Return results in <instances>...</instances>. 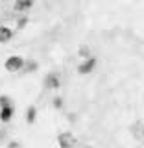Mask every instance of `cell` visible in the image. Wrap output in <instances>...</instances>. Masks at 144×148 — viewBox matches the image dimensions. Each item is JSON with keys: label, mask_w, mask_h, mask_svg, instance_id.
Returning a JSON list of instances; mask_svg holds the SVG:
<instances>
[{"label": "cell", "mask_w": 144, "mask_h": 148, "mask_svg": "<svg viewBox=\"0 0 144 148\" xmlns=\"http://www.w3.org/2000/svg\"><path fill=\"white\" fill-rule=\"evenodd\" d=\"M24 58H20V56H9L6 59V63H4V67H6L8 72H18L24 69Z\"/></svg>", "instance_id": "6da1fadb"}, {"label": "cell", "mask_w": 144, "mask_h": 148, "mask_svg": "<svg viewBox=\"0 0 144 148\" xmlns=\"http://www.w3.org/2000/svg\"><path fill=\"white\" fill-rule=\"evenodd\" d=\"M57 143H59L61 148H74V145H76V137H74V133H70V132H63V133H59Z\"/></svg>", "instance_id": "7a4b0ae2"}, {"label": "cell", "mask_w": 144, "mask_h": 148, "mask_svg": "<svg viewBox=\"0 0 144 148\" xmlns=\"http://www.w3.org/2000/svg\"><path fill=\"white\" fill-rule=\"evenodd\" d=\"M94 67H96V58L91 56L89 59H83V63L78 67V72H80V74H89V72L94 71Z\"/></svg>", "instance_id": "3957f363"}, {"label": "cell", "mask_w": 144, "mask_h": 148, "mask_svg": "<svg viewBox=\"0 0 144 148\" xmlns=\"http://www.w3.org/2000/svg\"><path fill=\"white\" fill-rule=\"evenodd\" d=\"M44 85L48 87V89H57V87L61 85V80H59V74H55V72H50V74H46V78H44Z\"/></svg>", "instance_id": "277c9868"}, {"label": "cell", "mask_w": 144, "mask_h": 148, "mask_svg": "<svg viewBox=\"0 0 144 148\" xmlns=\"http://www.w3.org/2000/svg\"><path fill=\"white\" fill-rule=\"evenodd\" d=\"M13 39V30L9 26H0V43H8Z\"/></svg>", "instance_id": "5b68a950"}, {"label": "cell", "mask_w": 144, "mask_h": 148, "mask_svg": "<svg viewBox=\"0 0 144 148\" xmlns=\"http://www.w3.org/2000/svg\"><path fill=\"white\" fill-rule=\"evenodd\" d=\"M31 6H33V2H31V0H18V2L13 4V9L18 11V13H22V11H28Z\"/></svg>", "instance_id": "8992f818"}, {"label": "cell", "mask_w": 144, "mask_h": 148, "mask_svg": "<svg viewBox=\"0 0 144 148\" xmlns=\"http://www.w3.org/2000/svg\"><path fill=\"white\" fill-rule=\"evenodd\" d=\"M13 117V108L9 106V108H0V120L2 122H8V120H11Z\"/></svg>", "instance_id": "52a82bcc"}, {"label": "cell", "mask_w": 144, "mask_h": 148, "mask_svg": "<svg viewBox=\"0 0 144 148\" xmlns=\"http://www.w3.org/2000/svg\"><path fill=\"white\" fill-rule=\"evenodd\" d=\"M35 119H37V108H35V106H30V108L26 109V120L30 124H33Z\"/></svg>", "instance_id": "ba28073f"}, {"label": "cell", "mask_w": 144, "mask_h": 148, "mask_svg": "<svg viewBox=\"0 0 144 148\" xmlns=\"http://www.w3.org/2000/svg\"><path fill=\"white\" fill-rule=\"evenodd\" d=\"M11 106V98L9 96H0V108H9Z\"/></svg>", "instance_id": "9c48e42d"}, {"label": "cell", "mask_w": 144, "mask_h": 148, "mask_svg": "<svg viewBox=\"0 0 144 148\" xmlns=\"http://www.w3.org/2000/svg\"><path fill=\"white\" fill-rule=\"evenodd\" d=\"M22 71H37V63L35 61H28V63H24V69H22Z\"/></svg>", "instance_id": "30bf717a"}, {"label": "cell", "mask_w": 144, "mask_h": 148, "mask_svg": "<svg viewBox=\"0 0 144 148\" xmlns=\"http://www.w3.org/2000/svg\"><path fill=\"white\" fill-rule=\"evenodd\" d=\"M54 108L55 109L63 108V98H61V96H55V98H54Z\"/></svg>", "instance_id": "8fae6325"}, {"label": "cell", "mask_w": 144, "mask_h": 148, "mask_svg": "<svg viewBox=\"0 0 144 148\" xmlns=\"http://www.w3.org/2000/svg\"><path fill=\"white\" fill-rule=\"evenodd\" d=\"M26 22H28V17H20V18L17 21V26H18V28H22V26L26 24Z\"/></svg>", "instance_id": "7c38bea8"}, {"label": "cell", "mask_w": 144, "mask_h": 148, "mask_svg": "<svg viewBox=\"0 0 144 148\" xmlns=\"http://www.w3.org/2000/svg\"><path fill=\"white\" fill-rule=\"evenodd\" d=\"M8 148H20V143H17V141H11L8 145Z\"/></svg>", "instance_id": "4fadbf2b"}, {"label": "cell", "mask_w": 144, "mask_h": 148, "mask_svg": "<svg viewBox=\"0 0 144 148\" xmlns=\"http://www.w3.org/2000/svg\"><path fill=\"white\" fill-rule=\"evenodd\" d=\"M85 148H92V146H85Z\"/></svg>", "instance_id": "5bb4252c"}]
</instances>
